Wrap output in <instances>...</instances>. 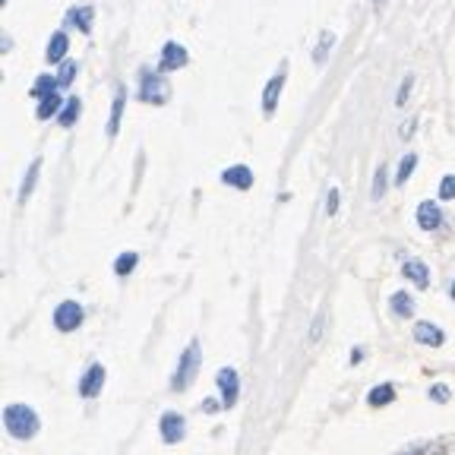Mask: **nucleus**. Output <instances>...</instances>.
I'll use <instances>...</instances> for the list:
<instances>
[{"mask_svg": "<svg viewBox=\"0 0 455 455\" xmlns=\"http://www.w3.org/2000/svg\"><path fill=\"white\" fill-rule=\"evenodd\" d=\"M4 423H6V433L16 436V440H32L38 433V414L29 404H10L4 411Z\"/></svg>", "mask_w": 455, "mask_h": 455, "instance_id": "nucleus-1", "label": "nucleus"}, {"mask_svg": "<svg viewBox=\"0 0 455 455\" xmlns=\"http://www.w3.org/2000/svg\"><path fill=\"white\" fill-rule=\"evenodd\" d=\"M196 370H199V345L196 341H190L187 348H183L180 360H177V370H174V379H171V385H174L177 392L190 389L196 379Z\"/></svg>", "mask_w": 455, "mask_h": 455, "instance_id": "nucleus-2", "label": "nucleus"}, {"mask_svg": "<svg viewBox=\"0 0 455 455\" xmlns=\"http://www.w3.org/2000/svg\"><path fill=\"white\" fill-rule=\"evenodd\" d=\"M82 319H86V310H82L76 301H60L54 307V326L60 329V332H73V329H79Z\"/></svg>", "mask_w": 455, "mask_h": 455, "instance_id": "nucleus-3", "label": "nucleus"}, {"mask_svg": "<svg viewBox=\"0 0 455 455\" xmlns=\"http://www.w3.org/2000/svg\"><path fill=\"white\" fill-rule=\"evenodd\" d=\"M158 430H161V440L168 442V446H174V442H180L183 436H187V421H183L177 411H164Z\"/></svg>", "mask_w": 455, "mask_h": 455, "instance_id": "nucleus-4", "label": "nucleus"}, {"mask_svg": "<svg viewBox=\"0 0 455 455\" xmlns=\"http://www.w3.org/2000/svg\"><path fill=\"white\" fill-rule=\"evenodd\" d=\"M215 379H218V389H221V404H225V408H231V404L237 402V395H240L237 370H231V367H221Z\"/></svg>", "mask_w": 455, "mask_h": 455, "instance_id": "nucleus-5", "label": "nucleus"}, {"mask_svg": "<svg viewBox=\"0 0 455 455\" xmlns=\"http://www.w3.org/2000/svg\"><path fill=\"white\" fill-rule=\"evenodd\" d=\"M168 82L161 79V76H152L145 73L143 76V92H139V98L143 101H152V105H161V101H168Z\"/></svg>", "mask_w": 455, "mask_h": 455, "instance_id": "nucleus-6", "label": "nucleus"}, {"mask_svg": "<svg viewBox=\"0 0 455 455\" xmlns=\"http://www.w3.org/2000/svg\"><path fill=\"white\" fill-rule=\"evenodd\" d=\"M187 63V48L177 41H168L161 48V57H158V70L161 73H171V70H180Z\"/></svg>", "mask_w": 455, "mask_h": 455, "instance_id": "nucleus-7", "label": "nucleus"}, {"mask_svg": "<svg viewBox=\"0 0 455 455\" xmlns=\"http://www.w3.org/2000/svg\"><path fill=\"white\" fill-rule=\"evenodd\" d=\"M101 385H105V367L92 364L86 373H82V379H79V395L82 398H95L101 392Z\"/></svg>", "mask_w": 455, "mask_h": 455, "instance_id": "nucleus-8", "label": "nucleus"}, {"mask_svg": "<svg viewBox=\"0 0 455 455\" xmlns=\"http://www.w3.org/2000/svg\"><path fill=\"white\" fill-rule=\"evenodd\" d=\"M417 225L423 228V231H436V228L442 225V212H440V206L436 202H421L417 206Z\"/></svg>", "mask_w": 455, "mask_h": 455, "instance_id": "nucleus-9", "label": "nucleus"}, {"mask_svg": "<svg viewBox=\"0 0 455 455\" xmlns=\"http://www.w3.org/2000/svg\"><path fill=\"white\" fill-rule=\"evenodd\" d=\"M221 180H225L228 187L250 190V187H253V171L246 168V164H234V168H228L225 174H221Z\"/></svg>", "mask_w": 455, "mask_h": 455, "instance_id": "nucleus-10", "label": "nucleus"}, {"mask_svg": "<svg viewBox=\"0 0 455 455\" xmlns=\"http://www.w3.org/2000/svg\"><path fill=\"white\" fill-rule=\"evenodd\" d=\"M442 338H446V335H442L440 329L433 326V322H417V326H414V341H421V345H427V348H440V345H442Z\"/></svg>", "mask_w": 455, "mask_h": 455, "instance_id": "nucleus-11", "label": "nucleus"}, {"mask_svg": "<svg viewBox=\"0 0 455 455\" xmlns=\"http://www.w3.org/2000/svg\"><path fill=\"white\" fill-rule=\"evenodd\" d=\"M282 86H284V70L282 73H275L269 79V86H265V92H263V111L265 114H272L275 111V105H278V95H282Z\"/></svg>", "mask_w": 455, "mask_h": 455, "instance_id": "nucleus-12", "label": "nucleus"}, {"mask_svg": "<svg viewBox=\"0 0 455 455\" xmlns=\"http://www.w3.org/2000/svg\"><path fill=\"white\" fill-rule=\"evenodd\" d=\"M402 275H404V278H411V282H414L417 288H427V284H430L427 265H423L421 259H408V263L402 265Z\"/></svg>", "mask_w": 455, "mask_h": 455, "instance_id": "nucleus-13", "label": "nucleus"}, {"mask_svg": "<svg viewBox=\"0 0 455 455\" xmlns=\"http://www.w3.org/2000/svg\"><path fill=\"white\" fill-rule=\"evenodd\" d=\"M124 105H126V88L120 86L117 95H114V105H111V120H107V133H117L120 130V117H124Z\"/></svg>", "mask_w": 455, "mask_h": 455, "instance_id": "nucleus-14", "label": "nucleus"}, {"mask_svg": "<svg viewBox=\"0 0 455 455\" xmlns=\"http://www.w3.org/2000/svg\"><path fill=\"white\" fill-rule=\"evenodd\" d=\"M389 307L395 316H402V319H408V316H414V301H411L404 291H395V294L389 297Z\"/></svg>", "mask_w": 455, "mask_h": 455, "instance_id": "nucleus-15", "label": "nucleus"}, {"mask_svg": "<svg viewBox=\"0 0 455 455\" xmlns=\"http://www.w3.org/2000/svg\"><path fill=\"white\" fill-rule=\"evenodd\" d=\"M67 35H63V32H54V35H51V41H48V60L51 63H57V60H63V54H67Z\"/></svg>", "mask_w": 455, "mask_h": 455, "instance_id": "nucleus-16", "label": "nucleus"}, {"mask_svg": "<svg viewBox=\"0 0 455 455\" xmlns=\"http://www.w3.org/2000/svg\"><path fill=\"white\" fill-rule=\"evenodd\" d=\"M367 402H370L373 408H379V404H392V402H395V389H392L389 383H383V385H376V389H370Z\"/></svg>", "mask_w": 455, "mask_h": 455, "instance_id": "nucleus-17", "label": "nucleus"}, {"mask_svg": "<svg viewBox=\"0 0 455 455\" xmlns=\"http://www.w3.org/2000/svg\"><path fill=\"white\" fill-rule=\"evenodd\" d=\"M57 86H60V82H57L54 76H38V82L32 86V95H35V98H48V95H57Z\"/></svg>", "mask_w": 455, "mask_h": 455, "instance_id": "nucleus-18", "label": "nucleus"}, {"mask_svg": "<svg viewBox=\"0 0 455 455\" xmlns=\"http://www.w3.org/2000/svg\"><path fill=\"white\" fill-rule=\"evenodd\" d=\"M38 171H41V161H38V158H35V161L29 164V174H25V180H22V190H19V202H25V199H29V193H32V190H35Z\"/></svg>", "mask_w": 455, "mask_h": 455, "instance_id": "nucleus-19", "label": "nucleus"}, {"mask_svg": "<svg viewBox=\"0 0 455 455\" xmlns=\"http://www.w3.org/2000/svg\"><path fill=\"white\" fill-rule=\"evenodd\" d=\"M60 95H48V98H41V105H38V120H48V117H54L57 111H60Z\"/></svg>", "mask_w": 455, "mask_h": 455, "instance_id": "nucleus-20", "label": "nucleus"}, {"mask_svg": "<svg viewBox=\"0 0 455 455\" xmlns=\"http://www.w3.org/2000/svg\"><path fill=\"white\" fill-rule=\"evenodd\" d=\"M70 22L79 25V32H88L92 29V6H82V10H70Z\"/></svg>", "mask_w": 455, "mask_h": 455, "instance_id": "nucleus-21", "label": "nucleus"}, {"mask_svg": "<svg viewBox=\"0 0 455 455\" xmlns=\"http://www.w3.org/2000/svg\"><path fill=\"white\" fill-rule=\"evenodd\" d=\"M76 117H79V98H70L67 105H63V111H60V126H73L76 124Z\"/></svg>", "mask_w": 455, "mask_h": 455, "instance_id": "nucleus-22", "label": "nucleus"}, {"mask_svg": "<svg viewBox=\"0 0 455 455\" xmlns=\"http://www.w3.org/2000/svg\"><path fill=\"white\" fill-rule=\"evenodd\" d=\"M136 263H139L136 253H120L117 263H114V272H117V275H130V272L136 269Z\"/></svg>", "mask_w": 455, "mask_h": 455, "instance_id": "nucleus-23", "label": "nucleus"}, {"mask_svg": "<svg viewBox=\"0 0 455 455\" xmlns=\"http://www.w3.org/2000/svg\"><path fill=\"white\" fill-rule=\"evenodd\" d=\"M414 164H417V155H411V152H408V155L402 158V164H398V177H395V180H398V183L408 180V177L414 174Z\"/></svg>", "mask_w": 455, "mask_h": 455, "instance_id": "nucleus-24", "label": "nucleus"}, {"mask_svg": "<svg viewBox=\"0 0 455 455\" xmlns=\"http://www.w3.org/2000/svg\"><path fill=\"white\" fill-rule=\"evenodd\" d=\"M329 44H332V35H329V32H322L319 44H316V51H313V60H316V63H326V57H329Z\"/></svg>", "mask_w": 455, "mask_h": 455, "instance_id": "nucleus-25", "label": "nucleus"}, {"mask_svg": "<svg viewBox=\"0 0 455 455\" xmlns=\"http://www.w3.org/2000/svg\"><path fill=\"white\" fill-rule=\"evenodd\" d=\"M73 76H76V63L73 60H63L60 63V73H57V82H60V86H70V82H73Z\"/></svg>", "mask_w": 455, "mask_h": 455, "instance_id": "nucleus-26", "label": "nucleus"}, {"mask_svg": "<svg viewBox=\"0 0 455 455\" xmlns=\"http://www.w3.org/2000/svg\"><path fill=\"white\" fill-rule=\"evenodd\" d=\"M385 193V168H376V177H373V199H383Z\"/></svg>", "mask_w": 455, "mask_h": 455, "instance_id": "nucleus-27", "label": "nucleus"}, {"mask_svg": "<svg viewBox=\"0 0 455 455\" xmlns=\"http://www.w3.org/2000/svg\"><path fill=\"white\" fill-rule=\"evenodd\" d=\"M440 199H455V177L446 174L440 183Z\"/></svg>", "mask_w": 455, "mask_h": 455, "instance_id": "nucleus-28", "label": "nucleus"}, {"mask_svg": "<svg viewBox=\"0 0 455 455\" xmlns=\"http://www.w3.org/2000/svg\"><path fill=\"white\" fill-rule=\"evenodd\" d=\"M430 398H433V402H440V404H446L449 402V385H442V383L430 385Z\"/></svg>", "mask_w": 455, "mask_h": 455, "instance_id": "nucleus-29", "label": "nucleus"}, {"mask_svg": "<svg viewBox=\"0 0 455 455\" xmlns=\"http://www.w3.org/2000/svg\"><path fill=\"white\" fill-rule=\"evenodd\" d=\"M322 326H326V313H319V316H316L313 329H310V345H313V341H319V335H322Z\"/></svg>", "mask_w": 455, "mask_h": 455, "instance_id": "nucleus-30", "label": "nucleus"}, {"mask_svg": "<svg viewBox=\"0 0 455 455\" xmlns=\"http://www.w3.org/2000/svg\"><path fill=\"white\" fill-rule=\"evenodd\" d=\"M411 86H414V79H411V76H404L402 88H398V98H395V105H404V101H408V92H411Z\"/></svg>", "mask_w": 455, "mask_h": 455, "instance_id": "nucleus-31", "label": "nucleus"}, {"mask_svg": "<svg viewBox=\"0 0 455 455\" xmlns=\"http://www.w3.org/2000/svg\"><path fill=\"white\" fill-rule=\"evenodd\" d=\"M326 212L335 215L338 212V190H329V199H326Z\"/></svg>", "mask_w": 455, "mask_h": 455, "instance_id": "nucleus-32", "label": "nucleus"}, {"mask_svg": "<svg viewBox=\"0 0 455 455\" xmlns=\"http://www.w3.org/2000/svg\"><path fill=\"white\" fill-rule=\"evenodd\" d=\"M357 360H364V351H360V348H354V351H351V364H357Z\"/></svg>", "mask_w": 455, "mask_h": 455, "instance_id": "nucleus-33", "label": "nucleus"}, {"mask_svg": "<svg viewBox=\"0 0 455 455\" xmlns=\"http://www.w3.org/2000/svg\"><path fill=\"white\" fill-rule=\"evenodd\" d=\"M402 455H421V452H417V449H408V452H402Z\"/></svg>", "mask_w": 455, "mask_h": 455, "instance_id": "nucleus-34", "label": "nucleus"}, {"mask_svg": "<svg viewBox=\"0 0 455 455\" xmlns=\"http://www.w3.org/2000/svg\"><path fill=\"white\" fill-rule=\"evenodd\" d=\"M433 455H446V449H436V452Z\"/></svg>", "mask_w": 455, "mask_h": 455, "instance_id": "nucleus-35", "label": "nucleus"}, {"mask_svg": "<svg viewBox=\"0 0 455 455\" xmlns=\"http://www.w3.org/2000/svg\"><path fill=\"white\" fill-rule=\"evenodd\" d=\"M452 301H455V282H452Z\"/></svg>", "mask_w": 455, "mask_h": 455, "instance_id": "nucleus-36", "label": "nucleus"}]
</instances>
